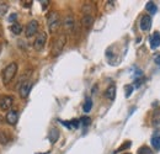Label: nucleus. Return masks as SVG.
Wrapping results in <instances>:
<instances>
[{
	"instance_id": "15",
	"label": "nucleus",
	"mask_w": 160,
	"mask_h": 154,
	"mask_svg": "<svg viewBox=\"0 0 160 154\" xmlns=\"http://www.w3.org/2000/svg\"><path fill=\"white\" fill-rule=\"evenodd\" d=\"M152 125L153 126H159L160 125V109H155L152 114Z\"/></svg>"
},
{
	"instance_id": "27",
	"label": "nucleus",
	"mask_w": 160,
	"mask_h": 154,
	"mask_svg": "<svg viewBox=\"0 0 160 154\" xmlns=\"http://www.w3.org/2000/svg\"><path fill=\"white\" fill-rule=\"evenodd\" d=\"M154 62H155V64H157V65H159L160 67V54L159 53L154 54Z\"/></svg>"
},
{
	"instance_id": "11",
	"label": "nucleus",
	"mask_w": 160,
	"mask_h": 154,
	"mask_svg": "<svg viewBox=\"0 0 160 154\" xmlns=\"http://www.w3.org/2000/svg\"><path fill=\"white\" fill-rule=\"evenodd\" d=\"M150 143H152V146H153V148L158 152L160 151V130H157L153 136H152V138H150Z\"/></svg>"
},
{
	"instance_id": "8",
	"label": "nucleus",
	"mask_w": 160,
	"mask_h": 154,
	"mask_svg": "<svg viewBox=\"0 0 160 154\" xmlns=\"http://www.w3.org/2000/svg\"><path fill=\"white\" fill-rule=\"evenodd\" d=\"M139 26L142 31H149L152 27V18L149 15H143L140 19Z\"/></svg>"
},
{
	"instance_id": "2",
	"label": "nucleus",
	"mask_w": 160,
	"mask_h": 154,
	"mask_svg": "<svg viewBox=\"0 0 160 154\" xmlns=\"http://www.w3.org/2000/svg\"><path fill=\"white\" fill-rule=\"evenodd\" d=\"M65 43H67V36L64 33H60L52 46V56H54V57L59 56L63 48H64V46H65Z\"/></svg>"
},
{
	"instance_id": "13",
	"label": "nucleus",
	"mask_w": 160,
	"mask_h": 154,
	"mask_svg": "<svg viewBox=\"0 0 160 154\" xmlns=\"http://www.w3.org/2000/svg\"><path fill=\"white\" fill-rule=\"evenodd\" d=\"M81 25L85 30H89L94 25V18L91 15H84V18L81 19Z\"/></svg>"
},
{
	"instance_id": "3",
	"label": "nucleus",
	"mask_w": 160,
	"mask_h": 154,
	"mask_svg": "<svg viewBox=\"0 0 160 154\" xmlns=\"http://www.w3.org/2000/svg\"><path fill=\"white\" fill-rule=\"evenodd\" d=\"M47 25H48V28H49V32H56L58 28H59L60 25V19H59V14L56 13V11H52L49 13L48 15V19H47Z\"/></svg>"
},
{
	"instance_id": "4",
	"label": "nucleus",
	"mask_w": 160,
	"mask_h": 154,
	"mask_svg": "<svg viewBox=\"0 0 160 154\" xmlns=\"http://www.w3.org/2000/svg\"><path fill=\"white\" fill-rule=\"evenodd\" d=\"M37 31H38V22H37L36 20H31V21L27 23V26H26L25 35H26L27 38H30V37L35 36V35L37 33Z\"/></svg>"
},
{
	"instance_id": "19",
	"label": "nucleus",
	"mask_w": 160,
	"mask_h": 154,
	"mask_svg": "<svg viewBox=\"0 0 160 154\" xmlns=\"http://www.w3.org/2000/svg\"><path fill=\"white\" fill-rule=\"evenodd\" d=\"M11 31H12V33H15V35H20L21 32H22V26H21L20 23H12L11 25Z\"/></svg>"
},
{
	"instance_id": "7",
	"label": "nucleus",
	"mask_w": 160,
	"mask_h": 154,
	"mask_svg": "<svg viewBox=\"0 0 160 154\" xmlns=\"http://www.w3.org/2000/svg\"><path fill=\"white\" fill-rule=\"evenodd\" d=\"M12 104H14L12 96H2L0 100V109L2 111H9V110H11Z\"/></svg>"
},
{
	"instance_id": "30",
	"label": "nucleus",
	"mask_w": 160,
	"mask_h": 154,
	"mask_svg": "<svg viewBox=\"0 0 160 154\" xmlns=\"http://www.w3.org/2000/svg\"><path fill=\"white\" fill-rule=\"evenodd\" d=\"M0 51H1V46H0Z\"/></svg>"
},
{
	"instance_id": "28",
	"label": "nucleus",
	"mask_w": 160,
	"mask_h": 154,
	"mask_svg": "<svg viewBox=\"0 0 160 154\" xmlns=\"http://www.w3.org/2000/svg\"><path fill=\"white\" fill-rule=\"evenodd\" d=\"M16 18H18V15H16V14H11V15H10V18H9V22H12L14 20H16Z\"/></svg>"
},
{
	"instance_id": "10",
	"label": "nucleus",
	"mask_w": 160,
	"mask_h": 154,
	"mask_svg": "<svg viewBox=\"0 0 160 154\" xmlns=\"http://www.w3.org/2000/svg\"><path fill=\"white\" fill-rule=\"evenodd\" d=\"M63 26H64V30H65L67 32H72V31L74 30V26H75V20H74V18H73L72 15L67 16V18L64 19Z\"/></svg>"
},
{
	"instance_id": "1",
	"label": "nucleus",
	"mask_w": 160,
	"mask_h": 154,
	"mask_svg": "<svg viewBox=\"0 0 160 154\" xmlns=\"http://www.w3.org/2000/svg\"><path fill=\"white\" fill-rule=\"evenodd\" d=\"M16 72H18V64H16L15 62L10 63V64L2 70V83H4V84H9V83L14 79Z\"/></svg>"
},
{
	"instance_id": "17",
	"label": "nucleus",
	"mask_w": 160,
	"mask_h": 154,
	"mask_svg": "<svg viewBox=\"0 0 160 154\" xmlns=\"http://www.w3.org/2000/svg\"><path fill=\"white\" fill-rule=\"evenodd\" d=\"M91 109H92V100H91L90 97H88V99L85 100L84 105H82V111L88 114V112L91 111Z\"/></svg>"
},
{
	"instance_id": "9",
	"label": "nucleus",
	"mask_w": 160,
	"mask_h": 154,
	"mask_svg": "<svg viewBox=\"0 0 160 154\" xmlns=\"http://www.w3.org/2000/svg\"><path fill=\"white\" fill-rule=\"evenodd\" d=\"M18 118H19V112L16 110H9L6 114V122L11 126H15L18 123Z\"/></svg>"
},
{
	"instance_id": "18",
	"label": "nucleus",
	"mask_w": 160,
	"mask_h": 154,
	"mask_svg": "<svg viewBox=\"0 0 160 154\" xmlns=\"http://www.w3.org/2000/svg\"><path fill=\"white\" fill-rule=\"evenodd\" d=\"M58 138H59V131L57 128H52L51 132H49V139H51V142L52 143H56L58 141Z\"/></svg>"
},
{
	"instance_id": "14",
	"label": "nucleus",
	"mask_w": 160,
	"mask_h": 154,
	"mask_svg": "<svg viewBox=\"0 0 160 154\" xmlns=\"http://www.w3.org/2000/svg\"><path fill=\"white\" fill-rule=\"evenodd\" d=\"M105 96L107 97L110 101H113L115 100V97H116V86L112 84V85H110L107 89H106V91H105Z\"/></svg>"
},
{
	"instance_id": "6",
	"label": "nucleus",
	"mask_w": 160,
	"mask_h": 154,
	"mask_svg": "<svg viewBox=\"0 0 160 154\" xmlns=\"http://www.w3.org/2000/svg\"><path fill=\"white\" fill-rule=\"evenodd\" d=\"M31 89H32V81H31V80L23 81V83L21 84L20 89H19V94H20L21 99H26V97L28 96Z\"/></svg>"
},
{
	"instance_id": "12",
	"label": "nucleus",
	"mask_w": 160,
	"mask_h": 154,
	"mask_svg": "<svg viewBox=\"0 0 160 154\" xmlns=\"http://www.w3.org/2000/svg\"><path fill=\"white\" fill-rule=\"evenodd\" d=\"M149 42H150L152 49H157L160 46V32H154V33L150 36Z\"/></svg>"
},
{
	"instance_id": "29",
	"label": "nucleus",
	"mask_w": 160,
	"mask_h": 154,
	"mask_svg": "<svg viewBox=\"0 0 160 154\" xmlns=\"http://www.w3.org/2000/svg\"><path fill=\"white\" fill-rule=\"evenodd\" d=\"M123 154H131V153H123Z\"/></svg>"
},
{
	"instance_id": "16",
	"label": "nucleus",
	"mask_w": 160,
	"mask_h": 154,
	"mask_svg": "<svg viewBox=\"0 0 160 154\" xmlns=\"http://www.w3.org/2000/svg\"><path fill=\"white\" fill-rule=\"evenodd\" d=\"M145 9H147V11L150 13L152 15H155V14L158 13V8H157V5L154 4V1H148L147 5H145Z\"/></svg>"
},
{
	"instance_id": "20",
	"label": "nucleus",
	"mask_w": 160,
	"mask_h": 154,
	"mask_svg": "<svg viewBox=\"0 0 160 154\" xmlns=\"http://www.w3.org/2000/svg\"><path fill=\"white\" fill-rule=\"evenodd\" d=\"M138 154H153V151L149 147L143 146V147H140L139 149H138Z\"/></svg>"
},
{
	"instance_id": "31",
	"label": "nucleus",
	"mask_w": 160,
	"mask_h": 154,
	"mask_svg": "<svg viewBox=\"0 0 160 154\" xmlns=\"http://www.w3.org/2000/svg\"><path fill=\"white\" fill-rule=\"evenodd\" d=\"M0 120H1V117H0Z\"/></svg>"
},
{
	"instance_id": "23",
	"label": "nucleus",
	"mask_w": 160,
	"mask_h": 154,
	"mask_svg": "<svg viewBox=\"0 0 160 154\" xmlns=\"http://www.w3.org/2000/svg\"><path fill=\"white\" fill-rule=\"evenodd\" d=\"M69 125H70V128H78L80 122H79V120H72V121L69 122Z\"/></svg>"
},
{
	"instance_id": "5",
	"label": "nucleus",
	"mask_w": 160,
	"mask_h": 154,
	"mask_svg": "<svg viewBox=\"0 0 160 154\" xmlns=\"http://www.w3.org/2000/svg\"><path fill=\"white\" fill-rule=\"evenodd\" d=\"M46 42H47V33H46V32H38L37 36H36L35 42H33V47H35V49L41 51V49L44 47Z\"/></svg>"
},
{
	"instance_id": "26",
	"label": "nucleus",
	"mask_w": 160,
	"mask_h": 154,
	"mask_svg": "<svg viewBox=\"0 0 160 154\" xmlns=\"http://www.w3.org/2000/svg\"><path fill=\"white\" fill-rule=\"evenodd\" d=\"M6 10H8V6H6V5H0V16L5 15Z\"/></svg>"
},
{
	"instance_id": "21",
	"label": "nucleus",
	"mask_w": 160,
	"mask_h": 154,
	"mask_svg": "<svg viewBox=\"0 0 160 154\" xmlns=\"http://www.w3.org/2000/svg\"><path fill=\"white\" fill-rule=\"evenodd\" d=\"M79 122L81 123V125H82V126H85V127H86V126H89V125L91 123V118L85 116V117H81V118H80Z\"/></svg>"
},
{
	"instance_id": "24",
	"label": "nucleus",
	"mask_w": 160,
	"mask_h": 154,
	"mask_svg": "<svg viewBox=\"0 0 160 154\" xmlns=\"http://www.w3.org/2000/svg\"><path fill=\"white\" fill-rule=\"evenodd\" d=\"M6 142H8V139H6L5 133H4V132H0V143H1V144H5Z\"/></svg>"
},
{
	"instance_id": "22",
	"label": "nucleus",
	"mask_w": 160,
	"mask_h": 154,
	"mask_svg": "<svg viewBox=\"0 0 160 154\" xmlns=\"http://www.w3.org/2000/svg\"><path fill=\"white\" fill-rule=\"evenodd\" d=\"M124 90H126V97H129L132 95L133 90H134V86H133V85H126Z\"/></svg>"
},
{
	"instance_id": "25",
	"label": "nucleus",
	"mask_w": 160,
	"mask_h": 154,
	"mask_svg": "<svg viewBox=\"0 0 160 154\" xmlns=\"http://www.w3.org/2000/svg\"><path fill=\"white\" fill-rule=\"evenodd\" d=\"M129 147H131V142H126V143H124L122 147H120L116 152H121V151H123V149H126V148H129Z\"/></svg>"
}]
</instances>
